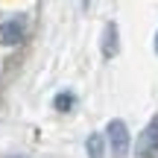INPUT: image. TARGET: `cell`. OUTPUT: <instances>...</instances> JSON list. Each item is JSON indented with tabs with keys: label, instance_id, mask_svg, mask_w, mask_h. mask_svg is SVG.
I'll list each match as a JSON object with an SVG mask.
<instances>
[{
	"label": "cell",
	"instance_id": "8992f818",
	"mask_svg": "<svg viewBox=\"0 0 158 158\" xmlns=\"http://www.w3.org/2000/svg\"><path fill=\"white\" fill-rule=\"evenodd\" d=\"M53 106H56V111H70V106H73V94H59L56 100H53Z\"/></svg>",
	"mask_w": 158,
	"mask_h": 158
},
{
	"label": "cell",
	"instance_id": "3957f363",
	"mask_svg": "<svg viewBox=\"0 0 158 158\" xmlns=\"http://www.w3.org/2000/svg\"><path fill=\"white\" fill-rule=\"evenodd\" d=\"M117 47H120L117 23H106V29H102V56H106V59H114V56H117Z\"/></svg>",
	"mask_w": 158,
	"mask_h": 158
},
{
	"label": "cell",
	"instance_id": "277c9868",
	"mask_svg": "<svg viewBox=\"0 0 158 158\" xmlns=\"http://www.w3.org/2000/svg\"><path fill=\"white\" fill-rule=\"evenodd\" d=\"M21 38H23V21L21 18L6 21L3 27H0V41H3V44H18Z\"/></svg>",
	"mask_w": 158,
	"mask_h": 158
},
{
	"label": "cell",
	"instance_id": "52a82bcc",
	"mask_svg": "<svg viewBox=\"0 0 158 158\" xmlns=\"http://www.w3.org/2000/svg\"><path fill=\"white\" fill-rule=\"evenodd\" d=\"M155 53H158V32H155Z\"/></svg>",
	"mask_w": 158,
	"mask_h": 158
},
{
	"label": "cell",
	"instance_id": "6da1fadb",
	"mask_svg": "<svg viewBox=\"0 0 158 158\" xmlns=\"http://www.w3.org/2000/svg\"><path fill=\"white\" fill-rule=\"evenodd\" d=\"M135 155L138 158H158V114L149 117V123L143 126V132L138 135Z\"/></svg>",
	"mask_w": 158,
	"mask_h": 158
},
{
	"label": "cell",
	"instance_id": "5b68a950",
	"mask_svg": "<svg viewBox=\"0 0 158 158\" xmlns=\"http://www.w3.org/2000/svg\"><path fill=\"white\" fill-rule=\"evenodd\" d=\"M85 149H88V158H102V152H106V138H102L100 132L88 135V141H85Z\"/></svg>",
	"mask_w": 158,
	"mask_h": 158
},
{
	"label": "cell",
	"instance_id": "7a4b0ae2",
	"mask_svg": "<svg viewBox=\"0 0 158 158\" xmlns=\"http://www.w3.org/2000/svg\"><path fill=\"white\" fill-rule=\"evenodd\" d=\"M106 138L111 147V158H126L129 155V129L123 120H111L106 126Z\"/></svg>",
	"mask_w": 158,
	"mask_h": 158
}]
</instances>
